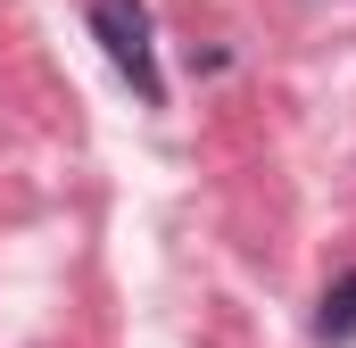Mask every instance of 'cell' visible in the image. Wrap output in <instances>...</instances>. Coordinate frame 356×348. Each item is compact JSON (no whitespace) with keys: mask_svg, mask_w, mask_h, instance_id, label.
Segmentation results:
<instances>
[{"mask_svg":"<svg viewBox=\"0 0 356 348\" xmlns=\"http://www.w3.org/2000/svg\"><path fill=\"white\" fill-rule=\"evenodd\" d=\"M91 33H99V50L116 58V75L141 91L149 108L166 100V75H158V58H149V17H141V0H91Z\"/></svg>","mask_w":356,"mask_h":348,"instance_id":"obj_1","label":"cell"},{"mask_svg":"<svg viewBox=\"0 0 356 348\" xmlns=\"http://www.w3.org/2000/svg\"><path fill=\"white\" fill-rule=\"evenodd\" d=\"M315 340H332V348H348V340H356V274H340V282L323 290V315H315Z\"/></svg>","mask_w":356,"mask_h":348,"instance_id":"obj_2","label":"cell"}]
</instances>
